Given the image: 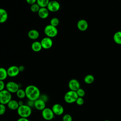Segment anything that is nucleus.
Here are the masks:
<instances>
[{
  "label": "nucleus",
  "mask_w": 121,
  "mask_h": 121,
  "mask_svg": "<svg viewBox=\"0 0 121 121\" xmlns=\"http://www.w3.org/2000/svg\"><path fill=\"white\" fill-rule=\"evenodd\" d=\"M25 91L26 97L29 100L35 101L38 99L41 95V92L39 88L33 85L27 86L26 87Z\"/></svg>",
  "instance_id": "1"
},
{
  "label": "nucleus",
  "mask_w": 121,
  "mask_h": 121,
  "mask_svg": "<svg viewBox=\"0 0 121 121\" xmlns=\"http://www.w3.org/2000/svg\"><path fill=\"white\" fill-rule=\"evenodd\" d=\"M32 110L31 107L27 104H23L19 106L17 109L18 115L21 118H28L32 114Z\"/></svg>",
  "instance_id": "2"
},
{
  "label": "nucleus",
  "mask_w": 121,
  "mask_h": 121,
  "mask_svg": "<svg viewBox=\"0 0 121 121\" xmlns=\"http://www.w3.org/2000/svg\"><path fill=\"white\" fill-rule=\"evenodd\" d=\"M78 97L76 91L69 90L64 95V100L68 104H72L76 102V100Z\"/></svg>",
  "instance_id": "3"
},
{
  "label": "nucleus",
  "mask_w": 121,
  "mask_h": 121,
  "mask_svg": "<svg viewBox=\"0 0 121 121\" xmlns=\"http://www.w3.org/2000/svg\"><path fill=\"white\" fill-rule=\"evenodd\" d=\"M44 33L46 36L52 38L57 36L58 33V31L57 27L49 24L46 26L44 27Z\"/></svg>",
  "instance_id": "4"
},
{
  "label": "nucleus",
  "mask_w": 121,
  "mask_h": 121,
  "mask_svg": "<svg viewBox=\"0 0 121 121\" xmlns=\"http://www.w3.org/2000/svg\"><path fill=\"white\" fill-rule=\"evenodd\" d=\"M12 99L11 93L6 89L0 91V103L7 104Z\"/></svg>",
  "instance_id": "5"
},
{
  "label": "nucleus",
  "mask_w": 121,
  "mask_h": 121,
  "mask_svg": "<svg viewBox=\"0 0 121 121\" xmlns=\"http://www.w3.org/2000/svg\"><path fill=\"white\" fill-rule=\"evenodd\" d=\"M41 114L43 118L47 121H51L55 116L52 109L48 107H45L42 110Z\"/></svg>",
  "instance_id": "6"
},
{
  "label": "nucleus",
  "mask_w": 121,
  "mask_h": 121,
  "mask_svg": "<svg viewBox=\"0 0 121 121\" xmlns=\"http://www.w3.org/2000/svg\"><path fill=\"white\" fill-rule=\"evenodd\" d=\"M6 89L10 93H16L17 90L19 89V85L13 81L8 82L6 84Z\"/></svg>",
  "instance_id": "7"
},
{
  "label": "nucleus",
  "mask_w": 121,
  "mask_h": 121,
  "mask_svg": "<svg viewBox=\"0 0 121 121\" xmlns=\"http://www.w3.org/2000/svg\"><path fill=\"white\" fill-rule=\"evenodd\" d=\"M60 6L59 2L56 0H51L49 2L47 8L50 12H55L58 11L60 9Z\"/></svg>",
  "instance_id": "8"
},
{
  "label": "nucleus",
  "mask_w": 121,
  "mask_h": 121,
  "mask_svg": "<svg viewBox=\"0 0 121 121\" xmlns=\"http://www.w3.org/2000/svg\"><path fill=\"white\" fill-rule=\"evenodd\" d=\"M42 48L44 49H49L53 45V41L51 38L46 36L43 38L40 41Z\"/></svg>",
  "instance_id": "9"
},
{
  "label": "nucleus",
  "mask_w": 121,
  "mask_h": 121,
  "mask_svg": "<svg viewBox=\"0 0 121 121\" xmlns=\"http://www.w3.org/2000/svg\"><path fill=\"white\" fill-rule=\"evenodd\" d=\"M51 109L54 114L57 116L62 115L64 112V109L63 106L58 103L54 104Z\"/></svg>",
  "instance_id": "10"
},
{
  "label": "nucleus",
  "mask_w": 121,
  "mask_h": 121,
  "mask_svg": "<svg viewBox=\"0 0 121 121\" xmlns=\"http://www.w3.org/2000/svg\"><path fill=\"white\" fill-rule=\"evenodd\" d=\"M68 87L70 90L76 91L78 89L80 88V84L77 79L73 78L69 81Z\"/></svg>",
  "instance_id": "11"
},
{
  "label": "nucleus",
  "mask_w": 121,
  "mask_h": 121,
  "mask_svg": "<svg viewBox=\"0 0 121 121\" xmlns=\"http://www.w3.org/2000/svg\"><path fill=\"white\" fill-rule=\"evenodd\" d=\"M8 75L10 77H15L17 76L20 72L18 67L13 65L8 68L7 69Z\"/></svg>",
  "instance_id": "12"
},
{
  "label": "nucleus",
  "mask_w": 121,
  "mask_h": 121,
  "mask_svg": "<svg viewBox=\"0 0 121 121\" xmlns=\"http://www.w3.org/2000/svg\"><path fill=\"white\" fill-rule=\"evenodd\" d=\"M88 27L87 21L84 19H80L77 23V27L81 31H85L87 30Z\"/></svg>",
  "instance_id": "13"
},
{
  "label": "nucleus",
  "mask_w": 121,
  "mask_h": 121,
  "mask_svg": "<svg viewBox=\"0 0 121 121\" xmlns=\"http://www.w3.org/2000/svg\"><path fill=\"white\" fill-rule=\"evenodd\" d=\"M34 107L37 110L42 111L46 107V103L42 99L38 98L34 101Z\"/></svg>",
  "instance_id": "14"
},
{
  "label": "nucleus",
  "mask_w": 121,
  "mask_h": 121,
  "mask_svg": "<svg viewBox=\"0 0 121 121\" xmlns=\"http://www.w3.org/2000/svg\"><path fill=\"white\" fill-rule=\"evenodd\" d=\"M49 11L46 8H40L37 14L38 16L42 19H45L47 18L49 15Z\"/></svg>",
  "instance_id": "15"
},
{
  "label": "nucleus",
  "mask_w": 121,
  "mask_h": 121,
  "mask_svg": "<svg viewBox=\"0 0 121 121\" xmlns=\"http://www.w3.org/2000/svg\"><path fill=\"white\" fill-rule=\"evenodd\" d=\"M7 107L11 110H17L19 105L18 101L14 99H11L7 104Z\"/></svg>",
  "instance_id": "16"
},
{
  "label": "nucleus",
  "mask_w": 121,
  "mask_h": 121,
  "mask_svg": "<svg viewBox=\"0 0 121 121\" xmlns=\"http://www.w3.org/2000/svg\"><path fill=\"white\" fill-rule=\"evenodd\" d=\"M27 36L30 39L36 40L39 36V33L36 29H31L28 31Z\"/></svg>",
  "instance_id": "17"
},
{
  "label": "nucleus",
  "mask_w": 121,
  "mask_h": 121,
  "mask_svg": "<svg viewBox=\"0 0 121 121\" xmlns=\"http://www.w3.org/2000/svg\"><path fill=\"white\" fill-rule=\"evenodd\" d=\"M8 14L4 9L0 8V23H5L8 19Z\"/></svg>",
  "instance_id": "18"
},
{
  "label": "nucleus",
  "mask_w": 121,
  "mask_h": 121,
  "mask_svg": "<svg viewBox=\"0 0 121 121\" xmlns=\"http://www.w3.org/2000/svg\"><path fill=\"white\" fill-rule=\"evenodd\" d=\"M31 48L35 52H39L43 49L40 42L35 41L31 44Z\"/></svg>",
  "instance_id": "19"
},
{
  "label": "nucleus",
  "mask_w": 121,
  "mask_h": 121,
  "mask_svg": "<svg viewBox=\"0 0 121 121\" xmlns=\"http://www.w3.org/2000/svg\"><path fill=\"white\" fill-rule=\"evenodd\" d=\"M114 42L117 44H121V31L115 32L113 36Z\"/></svg>",
  "instance_id": "20"
},
{
  "label": "nucleus",
  "mask_w": 121,
  "mask_h": 121,
  "mask_svg": "<svg viewBox=\"0 0 121 121\" xmlns=\"http://www.w3.org/2000/svg\"><path fill=\"white\" fill-rule=\"evenodd\" d=\"M8 76L7 69L3 67H0V80L4 81L7 78Z\"/></svg>",
  "instance_id": "21"
},
{
  "label": "nucleus",
  "mask_w": 121,
  "mask_h": 121,
  "mask_svg": "<svg viewBox=\"0 0 121 121\" xmlns=\"http://www.w3.org/2000/svg\"><path fill=\"white\" fill-rule=\"evenodd\" d=\"M84 81L87 84H91L94 82L95 77L91 74H88L85 77Z\"/></svg>",
  "instance_id": "22"
},
{
  "label": "nucleus",
  "mask_w": 121,
  "mask_h": 121,
  "mask_svg": "<svg viewBox=\"0 0 121 121\" xmlns=\"http://www.w3.org/2000/svg\"><path fill=\"white\" fill-rule=\"evenodd\" d=\"M17 96L20 99H22L23 98H24L25 97H26V92L24 89H21V88H19L17 91L16 92V93Z\"/></svg>",
  "instance_id": "23"
},
{
  "label": "nucleus",
  "mask_w": 121,
  "mask_h": 121,
  "mask_svg": "<svg viewBox=\"0 0 121 121\" xmlns=\"http://www.w3.org/2000/svg\"><path fill=\"white\" fill-rule=\"evenodd\" d=\"M50 1V0H37L36 3L39 5L40 8H46Z\"/></svg>",
  "instance_id": "24"
},
{
  "label": "nucleus",
  "mask_w": 121,
  "mask_h": 121,
  "mask_svg": "<svg viewBox=\"0 0 121 121\" xmlns=\"http://www.w3.org/2000/svg\"><path fill=\"white\" fill-rule=\"evenodd\" d=\"M40 9V7L36 2L31 5L30 6V10L32 12L34 13H38Z\"/></svg>",
  "instance_id": "25"
},
{
  "label": "nucleus",
  "mask_w": 121,
  "mask_h": 121,
  "mask_svg": "<svg viewBox=\"0 0 121 121\" xmlns=\"http://www.w3.org/2000/svg\"><path fill=\"white\" fill-rule=\"evenodd\" d=\"M59 24H60V20L57 17H52L50 20V24L54 26L57 27L59 25Z\"/></svg>",
  "instance_id": "26"
},
{
  "label": "nucleus",
  "mask_w": 121,
  "mask_h": 121,
  "mask_svg": "<svg viewBox=\"0 0 121 121\" xmlns=\"http://www.w3.org/2000/svg\"><path fill=\"white\" fill-rule=\"evenodd\" d=\"M62 121H72V117L69 114L66 113L62 116Z\"/></svg>",
  "instance_id": "27"
},
{
  "label": "nucleus",
  "mask_w": 121,
  "mask_h": 121,
  "mask_svg": "<svg viewBox=\"0 0 121 121\" xmlns=\"http://www.w3.org/2000/svg\"><path fill=\"white\" fill-rule=\"evenodd\" d=\"M76 92L78 97H83L85 95V92L84 90L81 88H79Z\"/></svg>",
  "instance_id": "28"
},
{
  "label": "nucleus",
  "mask_w": 121,
  "mask_h": 121,
  "mask_svg": "<svg viewBox=\"0 0 121 121\" xmlns=\"http://www.w3.org/2000/svg\"><path fill=\"white\" fill-rule=\"evenodd\" d=\"M6 111V107L5 104H0V115H3Z\"/></svg>",
  "instance_id": "29"
},
{
  "label": "nucleus",
  "mask_w": 121,
  "mask_h": 121,
  "mask_svg": "<svg viewBox=\"0 0 121 121\" xmlns=\"http://www.w3.org/2000/svg\"><path fill=\"white\" fill-rule=\"evenodd\" d=\"M76 103L78 105H82L84 103V100L83 97H78L76 101Z\"/></svg>",
  "instance_id": "30"
},
{
  "label": "nucleus",
  "mask_w": 121,
  "mask_h": 121,
  "mask_svg": "<svg viewBox=\"0 0 121 121\" xmlns=\"http://www.w3.org/2000/svg\"><path fill=\"white\" fill-rule=\"evenodd\" d=\"M39 98L42 99V100L44 101L45 103L47 102V101H48V97L47 95L45 94H42V95L41 94Z\"/></svg>",
  "instance_id": "31"
},
{
  "label": "nucleus",
  "mask_w": 121,
  "mask_h": 121,
  "mask_svg": "<svg viewBox=\"0 0 121 121\" xmlns=\"http://www.w3.org/2000/svg\"><path fill=\"white\" fill-rule=\"evenodd\" d=\"M6 85L3 80H0V91L5 89Z\"/></svg>",
  "instance_id": "32"
},
{
  "label": "nucleus",
  "mask_w": 121,
  "mask_h": 121,
  "mask_svg": "<svg viewBox=\"0 0 121 121\" xmlns=\"http://www.w3.org/2000/svg\"><path fill=\"white\" fill-rule=\"evenodd\" d=\"M26 104L28 105V106H29L30 107H32V106H34V101L28 100Z\"/></svg>",
  "instance_id": "33"
},
{
  "label": "nucleus",
  "mask_w": 121,
  "mask_h": 121,
  "mask_svg": "<svg viewBox=\"0 0 121 121\" xmlns=\"http://www.w3.org/2000/svg\"><path fill=\"white\" fill-rule=\"evenodd\" d=\"M26 0V2L28 4H30V5H31L36 3L37 0Z\"/></svg>",
  "instance_id": "34"
},
{
  "label": "nucleus",
  "mask_w": 121,
  "mask_h": 121,
  "mask_svg": "<svg viewBox=\"0 0 121 121\" xmlns=\"http://www.w3.org/2000/svg\"><path fill=\"white\" fill-rule=\"evenodd\" d=\"M17 121H30L28 118H21L20 117L18 118Z\"/></svg>",
  "instance_id": "35"
},
{
  "label": "nucleus",
  "mask_w": 121,
  "mask_h": 121,
  "mask_svg": "<svg viewBox=\"0 0 121 121\" xmlns=\"http://www.w3.org/2000/svg\"><path fill=\"white\" fill-rule=\"evenodd\" d=\"M18 68H19V71L20 72H22L24 70H25V67L24 66H20L19 67H18Z\"/></svg>",
  "instance_id": "36"
},
{
  "label": "nucleus",
  "mask_w": 121,
  "mask_h": 121,
  "mask_svg": "<svg viewBox=\"0 0 121 121\" xmlns=\"http://www.w3.org/2000/svg\"><path fill=\"white\" fill-rule=\"evenodd\" d=\"M18 104H19V106H21V105H22L24 104L23 103V101H22V100H19V101H18Z\"/></svg>",
  "instance_id": "37"
},
{
  "label": "nucleus",
  "mask_w": 121,
  "mask_h": 121,
  "mask_svg": "<svg viewBox=\"0 0 121 121\" xmlns=\"http://www.w3.org/2000/svg\"><path fill=\"white\" fill-rule=\"evenodd\" d=\"M104 121H110V120H104Z\"/></svg>",
  "instance_id": "38"
},
{
  "label": "nucleus",
  "mask_w": 121,
  "mask_h": 121,
  "mask_svg": "<svg viewBox=\"0 0 121 121\" xmlns=\"http://www.w3.org/2000/svg\"></svg>",
  "instance_id": "39"
},
{
  "label": "nucleus",
  "mask_w": 121,
  "mask_h": 121,
  "mask_svg": "<svg viewBox=\"0 0 121 121\" xmlns=\"http://www.w3.org/2000/svg\"></svg>",
  "instance_id": "40"
}]
</instances>
